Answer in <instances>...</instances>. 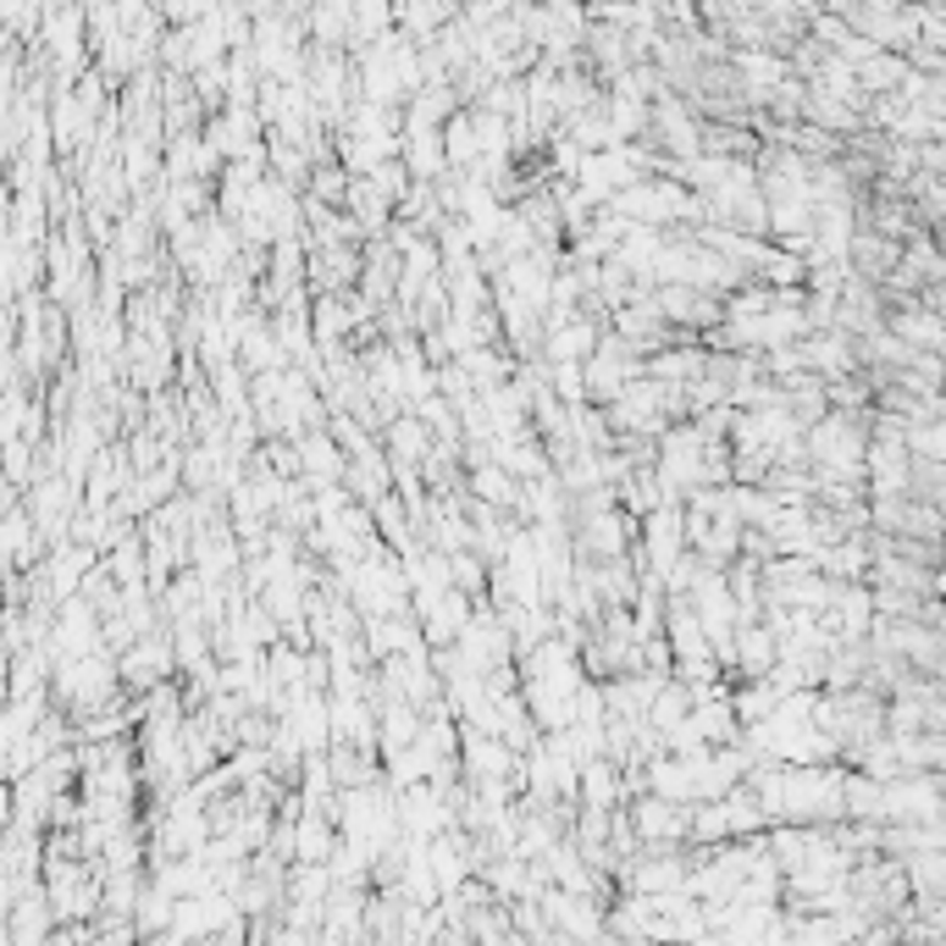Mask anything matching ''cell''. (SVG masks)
Segmentation results:
<instances>
[{"label":"cell","instance_id":"6da1fadb","mask_svg":"<svg viewBox=\"0 0 946 946\" xmlns=\"http://www.w3.org/2000/svg\"><path fill=\"white\" fill-rule=\"evenodd\" d=\"M686 813L692 803H670L659 792H636V808L626 813L636 847H686Z\"/></svg>","mask_w":946,"mask_h":946}]
</instances>
